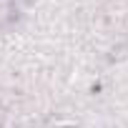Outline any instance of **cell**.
Segmentation results:
<instances>
[{
	"label": "cell",
	"instance_id": "obj_1",
	"mask_svg": "<svg viewBox=\"0 0 128 128\" xmlns=\"http://www.w3.org/2000/svg\"><path fill=\"white\" fill-rule=\"evenodd\" d=\"M13 13H15L13 0H0V25H5L8 20H13Z\"/></svg>",
	"mask_w": 128,
	"mask_h": 128
}]
</instances>
